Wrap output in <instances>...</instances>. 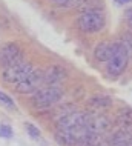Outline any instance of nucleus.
Here are the masks:
<instances>
[{"label": "nucleus", "mask_w": 132, "mask_h": 146, "mask_svg": "<svg viewBox=\"0 0 132 146\" xmlns=\"http://www.w3.org/2000/svg\"><path fill=\"white\" fill-rule=\"evenodd\" d=\"M48 2L60 8H77L82 6L86 0H48Z\"/></svg>", "instance_id": "f8f14e48"}, {"label": "nucleus", "mask_w": 132, "mask_h": 146, "mask_svg": "<svg viewBox=\"0 0 132 146\" xmlns=\"http://www.w3.org/2000/svg\"><path fill=\"white\" fill-rule=\"evenodd\" d=\"M112 126L111 120L106 115H89V121H88V129L89 132L97 134V135H103L109 131V128Z\"/></svg>", "instance_id": "0eeeda50"}, {"label": "nucleus", "mask_w": 132, "mask_h": 146, "mask_svg": "<svg viewBox=\"0 0 132 146\" xmlns=\"http://www.w3.org/2000/svg\"><path fill=\"white\" fill-rule=\"evenodd\" d=\"M63 97V91L58 86H45L35 91L31 97V105L35 109H48L58 103Z\"/></svg>", "instance_id": "f03ea898"}, {"label": "nucleus", "mask_w": 132, "mask_h": 146, "mask_svg": "<svg viewBox=\"0 0 132 146\" xmlns=\"http://www.w3.org/2000/svg\"><path fill=\"white\" fill-rule=\"evenodd\" d=\"M45 85V71L42 69H33L31 74L25 80H22L15 86L17 92L20 94H34L35 91L40 89V86Z\"/></svg>", "instance_id": "39448f33"}, {"label": "nucleus", "mask_w": 132, "mask_h": 146, "mask_svg": "<svg viewBox=\"0 0 132 146\" xmlns=\"http://www.w3.org/2000/svg\"><path fill=\"white\" fill-rule=\"evenodd\" d=\"M23 60H25L23 58V51L15 43H6L0 48V66H3V68L14 66Z\"/></svg>", "instance_id": "423d86ee"}, {"label": "nucleus", "mask_w": 132, "mask_h": 146, "mask_svg": "<svg viewBox=\"0 0 132 146\" xmlns=\"http://www.w3.org/2000/svg\"><path fill=\"white\" fill-rule=\"evenodd\" d=\"M33 65H31L29 62H20L17 65L14 66H9V68H3L2 71V78L3 82H6V83L9 85H14L17 86L22 80H25V78L31 74V71H33Z\"/></svg>", "instance_id": "20e7f679"}, {"label": "nucleus", "mask_w": 132, "mask_h": 146, "mask_svg": "<svg viewBox=\"0 0 132 146\" xmlns=\"http://www.w3.org/2000/svg\"><path fill=\"white\" fill-rule=\"evenodd\" d=\"M0 137L2 139H11L13 137V128L8 125H0Z\"/></svg>", "instance_id": "2eb2a0df"}, {"label": "nucleus", "mask_w": 132, "mask_h": 146, "mask_svg": "<svg viewBox=\"0 0 132 146\" xmlns=\"http://www.w3.org/2000/svg\"><path fill=\"white\" fill-rule=\"evenodd\" d=\"M120 43L125 46L126 52H127V57H129V62H132V33L131 31H126L120 35Z\"/></svg>", "instance_id": "9b49d317"}, {"label": "nucleus", "mask_w": 132, "mask_h": 146, "mask_svg": "<svg viewBox=\"0 0 132 146\" xmlns=\"http://www.w3.org/2000/svg\"><path fill=\"white\" fill-rule=\"evenodd\" d=\"M25 128H26V132H28V135H29L31 139H34V140L40 139V129L37 128V126H34L33 123H26Z\"/></svg>", "instance_id": "4468645a"}, {"label": "nucleus", "mask_w": 132, "mask_h": 146, "mask_svg": "<svg viewBox=\"0 0 132 146\" xmlns=\"http://www.w3.org/2000/svg\"><path fill=\"white\" fill-rule=\"evenodd\" d=\"M114 51V42H100L94 49V58L97 62L107 63Z\"/></svg>", "instance_id": "1a4fd4ad"}, {"label": "nucleus", "mask_w": 132, "mask_h": 146, "mask_svg": "<svg viewBox=\"0 0 132 146\" xmlns=\"http://www.w3.org/2000/svg\"><path fill=\"white\" fill-rule=\"evenodd\" d=\"M129 65V57L125 49V46L120 43V40L114 42V51L111 56L109 62L106 63V72L109 78H118L126 71Z\"/></svg>", "instance_id": "f257e3e1"}, {"label": "nucleus", "mask_w": 132, "mask_h": 146, "mask_svg": "<svg viewBox=\"0 0 132 146\" xmlns=\"http://www.w3.org/2000/svg\"><path fill=\"white\" fill-rule=\"evenodd\" d=\"M125 20L127 23V26H129L131 33H132V8H127L125 11Z\"/></svg>", "instance_id": "dca6fc26"}, {"label": "nucleus", "mask_w": 132, "mask_h": 146, "mask_svg": "<svg viewBox=\"0 0 132 146\" xmlns=\"http://www.w3.org/2000/svg\"><path fill=\"white\" fill-rule=\"evenodd\" d=\"M0 105H3L5 108L8 109H15V103L14 100L8 96L6 92H3V91H0Z\"/></svg>", "instance_id": "ddd939ff"}, {"label": "nucleus", "mask_w": 132, "mask_h": 146, "mask_svg": "<svg viewBox=\"0 0 132 146\" xmlns=\"http://www.w3.org/2000/svg\"><path fill=\"white\" fill-rule=\"evenodd\" d=\"M77 28L85 34H94L105 28L106 17L100 9L97 11H83L77 19Z\"/></svg>", "instance_id": "7ed1b4c3"}, {"label": "nucleus", "mask_w": 132, "mask_h": 146, "mask_svg": "<svg viewBox=\"0 0 132 146\" xmlns=\"http://www.w3.org/2000/svg\"><path fill=\"white\" fill-rule=\"evenodd\" d=\"M89 105H92L97 109H105L112 105V98L107 96H94L89 98Z\"/></svg>", "instance_id": "9d476101"}, {"label": "nucleus", "mask_w": 132, "mask_h": 146, "mask_svg": "<svg viewBox=\"0 0 132 146\" xmlns=\"http://www.w3.org/2000/svg\"><path fill=\"white\" fill-rule=\"evenodd\" d=\"M66 78V71L62 66H49L45 71V85L48 86H57Z\"/></svg>", "instance_id": "6e6552de"}, {"label": "nucleus", "mask_w": 132, "mask_h": 146, "mask_svg": "<svg viewBox=\"0 0 132 146\" xmlns=\"http://www.w3.org/2000/svg\"><path fill=\"white\" fill-rule=\"evenodd\" d=\"M107 146H132V139L127 141H123V143H115V145H107Z\"/></svg>", "instance_id": "f3484780"}, {"label": "nucleus", "mask_w": 132, "mask_h": 146, "mask_svg": "<svg viewBox=\"0 0 132 146\" xmlns=\"http://www.w3.org/2000/svg\"><path fill=\"white\" fill-rule=\"evenodd\" d=\"M118 5H127V3H132V0H115Z\"/></svg>", "instance_id": "a211bd4d"}]
</instances>
